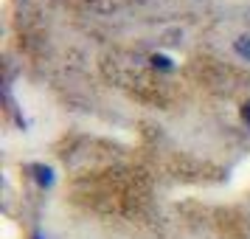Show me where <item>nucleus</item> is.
I'll return each mask as SVG.
<instances>
[{
  "label": "nucleus",
  "mask_w": 250,
  "mask_h": 239,
  "mask_svg": "<svg viewBox=\"0 0 250 239\" xmlns=\"http://www.w3.org/2000/svg\"><path fill=\"white\" fill-rule=\"evenodd\" d=\"M31 172H34L37 183H40L42 189H48V186H54V169H48V166H31Z\"/></svg>",
  "instance_id": "obj_1"
},
{
  "label": "nucleus",
  "mask_w": 250,
  "mask_h": 239,
  "mask_svg": "<svg viewBox=\"0 0 250 239\" xmlns=\"http://www.w3.org/2000/svg\"><path fill=\"white\" fill-rule=\"evenodd\" d=\"M152 65H155V68H163V70L174 68V62H171L169 57H163V54H155V57H152Z\"/></svg>",
  "instance_id": "obj_3"
},
{
  "label": "nucleus",
  "mask_w": 250,
  "mask_h": 239,
  "mask_svg": "<svg viewBox=\"0 0 250 239\" xmlns=\"http://www.w3.org/2000/svg\"><path fill=\"white\" fill-rule=\"evenodd\" d=\"M233 51H236L242 59H248L250 62V37H239L236 43H233Z\"/></svg>",
  "instance_id": "obj_2"
},
{
  "label": "nucleus",
  "mask_w": 250,
  "mask_h": 239,
  "mask_svg": "<svg viewBox=\"0 0 250 239\" xmlns=\"http://www.w3.org/2000/svg\"><path fill=\"white\" fill-rule=\"evenodd\" d=\"M242 118H245V121H248V124H250V102L245 104V107H242Z\"/></svg>",
  "instance_id": "obj_4"
}]
</instances>
